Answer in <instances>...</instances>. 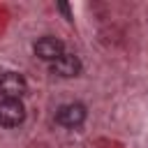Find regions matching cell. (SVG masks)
Masks as SVG:
<instances>
[{
  "instance_id": "5b68a950",
  "label": "cell",
  "mask_w": 148,
  "mask_h": 148,
  "mask_svg": "<svg viewBox=\"0 0 148 148\" xmlns=\"http://www.w3.org/2000/svg\"><path fill=\"white\" fill-rule=\"evenodd\" d=\"M51 72L62 79H74L81 74V60L74 53H62L56 62H51Z\"/></svg>"
},
{
  "instance_id": "7a4b0ae2",
  "label": "cell",
  "mask_w": 148,
  "mask_h": 148,
  "mask_svg": "<svg viewBox=\"0 0 148 148\" xmlns=\"http://www.w3.org/2000/svg\"><path fill=\"white\" fill-rule=\"evenodd\" d=\"M23 120H25V106L21 99L0 102V125L2 127H18Z\"/></svg>"
},
{
  "instance_id": "3957f363",
  "label": "cell",
  "mask_w": 148,
  "mask_h": 148,
  "mask_svg": "<svg viewBox=\"0 0 148 148\" xmlns=\"http://www.w3.org/2000/svg\"><path fill=\"white\" fill-rule=\"evenodd\" d=\"M32 51H35L37 58H42V60H46V62H56V60L65 53V44H62L58 37H42V39L35 42Z\"/></svg>"
},
{
  "instance_id": "8992f818",
  "label": "cell",
  "mask_w": 148,
  "mask_h": 148,
  "mask_svg": "<svg viewBox=\"0 0 148 148\" xmlns=\"http://www.w3.org/2000/svg\"><path fill=\"white\" fill-rule=\"evenodd\" d=\"M58 9L65 14V18H69V21H72V14H69V5H67V2H58Z\"/></svg>"
},
{
  "instance_id": "277c9868",
  "label": "cell",
  "mask_w": 148,
  "mask_h": 148,
  "mask_svg": "<svg viewBox=\"0 0 148 148\" xmlns=\"http://www.w3.org/2000/svg\"><path fill=\"white\" fill-rule=\"evenodd\" d=\"M83 120H86V106L79 102L62 104L56 111V123H60L62 127H79Z\"/></svg>"
},
{
  "instance_id": "6da1fadb",
  "label": "cell",
  "mask_w": 148,
  "mask_h": 148,
  "mask_svg": "<svg viewBox=\"0 0 148 148\" xmlns=\"http://www.w3.org/2000/svg\"><path fill=\"white\" fill-rule=\"evenodd\" d=\"M28 92V83L18 72H5L0 76V95L2 99H21Z\"/></svg>"
}]
</instances>
